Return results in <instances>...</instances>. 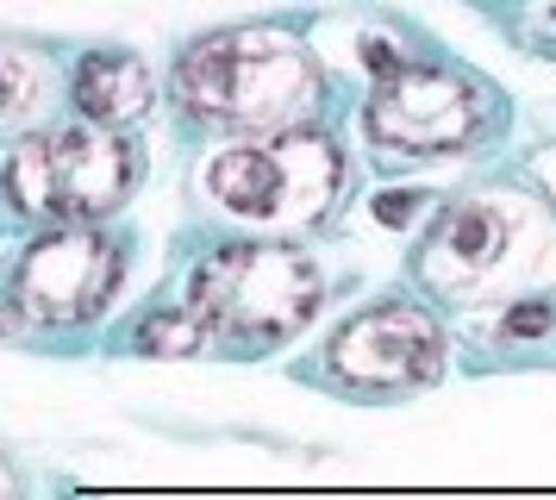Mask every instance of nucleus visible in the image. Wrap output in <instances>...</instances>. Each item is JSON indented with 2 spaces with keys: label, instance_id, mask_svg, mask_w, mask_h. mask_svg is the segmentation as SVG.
I'll return each mask as SVG.
<instances>
[{
  "label": "nucleus",
  "instance_id": "nucleus-12",
  "mask_svg": "<svg viewBox=\"0 0 556 500\" xmlns=\"http://www.w3.org/2000/svg\"><path fill=\"white\" fill-rule=\"evenodd\" d=\"M551 325H556V307H551V300H526V307H513V313H506V332H513V338L551 332Z\"/></svg>",
  "mask_w": 556,
  "mask_h": 500
},
{
  "label": "nucleus",
  "instance_id": "nucleus-6",
  "mask_svg": "<svg viewBox=\"0 0 556 500\" xmlns=\"http://www.w3.org/2000/svg\"><path fill=\"white\" fill-rule=\"evenodd\" d=\"M438 370H444V332L406 300H381L344 320L331 338V375L363 395H406L426 388Z\"/></svg>",
  "mask_w": 556,
  "mask_h": 500
},
{
  "label": "nucleus",
  "instance_id": "nucleus-8",
  "mask_svg": "<svg viewBox=\"0 0 556 500\" xmlns=\"http://www.w3.org/2000/svg\"><path fill=\"white\" fill-rule=\"evenodd\" d=\"M506 232H513V225L501 220V207H481V200L451 207V213L438 220V232H431V245H426V275L438 282V288L476 282V275H488L494 263H501Z\"/></svg>",
  "mask_w": 556,
  "mask_h": 500
},
{
  "label": "nucleus",
  "instance_id": "nucleus-3",
  "mask_svg": "<svg viewBox=\"0 0 556 500\" xmlns=\"http://www.w3.org/2000/svg\"><path fill=\"white\" fill-rule=\"evenodd\" d=\"M131 175H138V163L113 132L70 125V132L26 138L0 163V200L26 220H56V232H70V225L113 213L126 200Z\"/></svg>",
  "mask_w": 556,
  "mask_h": 500
},
{
  "label": "nucleus",
  "instance_id": "nucleus-9",
  "mask_svg": "<svg viewBox=\"0 0 556 500\" xmlns=\"http://www.w3.org/2000/svg\"><path fill=\"white\" fill-rule=\"evenodd\" d=\"M76 107L94 125H106V132L138 120L151 107V70H144V57H131V50H94V57H81Z\"/></svg>",
  "mask_w": 556,
  "mask_h": 500
},
{
  "label": "nucleus",
  "instance_id": "nucleus-14",
  "mask_svg": "<svg viewBox=\"0 0 556 500\" xmlns=\"http://www.w3.org/2000/svg\"><path fill=\"white\" fill-rule=\"evenodd\" d=\"M0 500H13V482H7V470H0Z\"/></svg>",
  "mask_w": 556,
  "mask_h": 500
},
{
  "label": "nucleus",
  "instance_id": "nucleus-11",
  "mask_svg": "<svg viewBox=\"0 0 556 500\" xmlns=\"http://www.w3.org/2000/svg\"><path fill=\"white\" fill-rule=\"evenodd\" d=\"M38 95V75H31L26 57H13V50H0V120H20Z\"/></svg>",
  "mask_w": 556,
  "mask_h": 500
},
{
  "label": "nucleus",
  "instance_id": "nucleus-1",
  "mask_svg": "<svg viewBox=\"0 0 556 500\" xmlns=\"http://www.w3.org/2000/svg\"><path fill=\"white\" fill-rule=\"evenodd\" d=\"M319 95V70L281 32H213L181 50L176 100L213 125H294Z\"/></svg>",
  "mask_w": 556,
  "mask_h": 500
},
{
  "label": "nucleus",
  "instance_id": "nucleus-13",
  "mask_svg": "<svg viewBox=\"0 0 556 500\" xmlns=\"http://www.w3.org/2000/svg\"><path fill=\"white\" fill-rule=\"evenodd\" d=\"M13 325H20V307H13V300H0V338H7Z\"/></svg>",
  "mask_w": 556,
  "mask_h": 500
},
{
  "label": "nucleus",
  "instance_id": "nucleus-2",
  "mask_svg": "<svg viewBox=\"0 0 556 500\" xmlns=\"http://www.w3.org/2000/svg\"><path fill=\"white\" fill-rule=\"evenodd\" d=\"M319 307V275L288 245H226L188 282V313L226 345H281Z\"/></svg>",
  "mask_w": 556,
  "mask_h": 500
},
{
  "label": "nucleus",
  "instance_id": "nucleus-10",
  "mask_svg": "<svg viewBox=\"0 0 556 500\" xmlns=\"http://www.w3.org/2000/svg\"><path fill=\"white\" fill-rule=\"evenodd\" d=\"M206 345H213V332L188 307H163V313H144V320L131 325V350L138 357H194Z\"/></svg>",
  "mask_w": 556,
  "mask_h": 500
},
{
  "label": "nucleus",
  "instance_id": "nucleus-4",
  "mask_svg": "<svg viewBox=\"0 0 556 500\" xmlns=\"http://www.w3.org/2000/svg\"><path fill=\"white\" fill-rule=\"evenodd\" d=\"M206 195L231 220L301 225L338 195V150L313 132H281L256 145H231L206 163Z\"/></svg>",
  "mask_w": 556,
  "mask_h": 500
},
{
  "label": "nucleus",
  "instance_id": "nucleus-5",
  "mask_svg": "<svg viewBox=\"0 0 556 500\" xmlns=\"http://www.w3.org/2000/svg\"><path fill=\"white\" fill-rule=\"evenodd\" d=\"M481 125H488V88L438 63H401L369 95V138L381 150L444 157L469 145Z\"/></svg>",
  "mask_w": 556,
  "mask_h": 500
},
{
  "label": "nucleus",
  "instance_id": "nucleus-7",
  "mask_svg": "<svg viewBox=\"0 0 556 500\" xmlns=\"http://www.w3.org/2000/svg\"><path fill=\"white\" fill-rule=\"evenodd\" d=\"M119 263L126 257L106 232H88V225L51 232L26 250V263L13 275V307H20V320L38 325H81L119 288Z\"/></svg>",
  "mask_w": 556,
  "mask_h": 500
}]
</instances>
